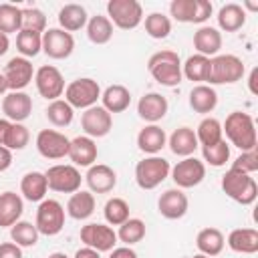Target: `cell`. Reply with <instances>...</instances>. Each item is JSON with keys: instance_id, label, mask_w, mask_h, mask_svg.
Returning a JSON list of instances; mask_svg holds the SVG:
<instances>
[{"instance_id": "obj_31", "label": "cell", "mask_w": 258, "mask_h": 258, "mask_svg": "<svg viewBox=\"0 0 258 258\" xmlns=\"http://www.w3.org/2000/svg\"><path fill=\"white\" fill-rule=\"evenodd\" d=\"M95 212V196L91 191L79 189L67 202V214L73 220H87Z\"/></svg>"}, {"instance_id": "obj_12", "label": "cell", "mask_w": 258, "mask_h": 258, "mask_svg": "<svg viewBox=\"0 0 258 258\" xmlns=\"http://www.w3.org/2000/svg\"><path fill=\"white\" fill-rule=\"evenodd\" d=\"M75 50V38L62 28H48L42 32V52L48 58L62 60L69 58Z\"/></svg>"}, {"instance_id": "obj_16", "label": "cell", "mask_w": 258, "mask_h": 258, "mask_svg": "<svg viewBox=\"0 0 258 258\" xmlns=\"http://www.w3.org/2000/svg\"><path fill=\"white\" fill-rule=\"evenodd\" d=\"M71 139L64 137L60 131L54 129H42L36 135V149L46 159H62L69 155Z\"/></svg>"}, {"instance_id": "obj_29", "label": "cell", "mask_w": 258, "mask_h": 258, "mask_svg": "<svg viewBox=\"0 0 258 258\" xmlns=\"http://www.w3.org/2000/svg\"><path fill=\"white\" fill-rule=\"evenodd\" d=\"M46 189H48V183L44 173L40 171H28L20 179V194L28 202H42L46 196Z\"/></svg>"}, {"instance_id": "obj_5", "label": "cell", "mask_w": 258, "mask_h": 258, "mask_svg": "<svg viewBox=\"0 0 258 258\" xmlns=\"http://www.w3.org/2000/svg\"><path fill=\"white\" fill-rule=\"evenodd\" d=\"M107 18L121 30H133L143 20V6L137 0H109Z\"/></svg>"}, {"instance_id": "obj_39", "label": "cell", "mask_w": 258, "mask_h": 258, "mask_svg": "<svg viewBox=\"0 0 258 258\" xmlns=\"http://www.w3.org/2000/svg\"><path fill=\"white\" fill-rule=\"evenodd\" d=\"M145 238V222L139 218H129L119 226L117 240H121L125 246H133Z\"/></svg>"}, {"instance_id": "obj_25", "label": "cell", "mask_w": 258, "mask_h": 258, "mask_svg": "<svg viewBox=\"0 0 258 258\" xmlns=\"http://www.w3.org/2000/svg\"><path fill=\"white\" fill-rule=\"evenodd\" d=\"M167 143V135L159 125H145L137 133V147L147 155H157Z\"/></svg>"}, {"instance_id": "obj_13", "label": "cell", "mask_w": 258, "mask_h": 258, "mask_svg": "<svg viewBox=\"0 0 258 258\" xmlns=\"http://www.w3.org/2000/svg\"><path fill=\"white\" fill-rule=\"evenodd\" d=\"M34 83H36V91L40 93V97L48 101H56L64 93V77L52 64H42L34 73Z\"/></svg>"}, {"instance_id": "obj_52", "label": "cell", "mask_w": 258, "mask_h": 258, "mask_svg": "<svg viewBox=\"0 0 258 258\" xmlns=\"http://www.w3.org/2000/svg\"><path fill=\"white\" fill-rule=\"evenodd\" d=\"M75 258H101V254H99L97 250L85 246V248H79V250L75 252Z\"/></svg>"}, {"instance_id": "obj_36", "label": "cell", "mask_w": 258, "mask_h": 258, "mask_svg": "<svg viewBox=\"0 0 258 258\" xmlns=\"http://www.w3.org/2000/svg\"><path fill=\"white\" fill-rule=\"evenodd\" d=\"M87 36L93 44H107L113 36V24L107 16L97 14L87 20Z\"/></svg>"}, {"instance_id": "obj_6", "label": "cell", "mask_w": 258, "mask_h": 258, "mask_svg": "<svg viewBox=\"0 0 258 258\" xmlns=\"http://www.w3.org/2000/svg\"><path fill=\"white\" fill-rule=\"evenodd\" d=\"M101 99V87L95 79H75L64 87V101L73 109H89Z\"/></svg>"}, {"instance_id": "obj_15", "label": "cell", "mask_w": 258, "mask_h": 258, "mask_svg": "<svg viewBox=\"0 0 258 258\" xmlns=\"http://www.w3.org/2000/svg\"><path fill=\"white\" fill-rule=\"evenodd\" d=\"M81 127L87 137H105L113 127V117L103 105H93L81 115Z\"/></svg>"}, {"instance_id": "obj_9", "label": "cell", "mask_w": 258, "mask_h": 258, "mask_svg": "<svg viewBox=\"0 0 258 258\" xmlns=\"http://www.w3.org/2000/svg\"><path fill=\"white\" fill-rule=\"evenodd\" d=\"M38 234L44 236H56L64 228V208L56 200H42L36 210V222H34Z\"/></svg>"}, {"instance_id": "obj_19", "label": "cell", "mask_w": 258, "mask_h": 258, "mask_svg": "<svg viewBox=\"0 0 258 258\" xmlns=\"http://www.w3.org/2000/svg\"><path fill=\"white\" fill-rule=\"evenodd\" d=\"M187 196L179 187L165 189L157 200V210L165 220H179L187 214Z\"/></svg>"}, {"instance_id": "obj_57", "label": "cell", "mask_w": 258, "mask_h": 258, "mask_svg": "<svg viewBox=\"0 0 258 258\" xmlns=\"http://www.w3.org/2000/svg\"><path fill=\"white\" fill-rule=\"evenodd\" d=\"M48 258H69V256H67L64 252H52V254H50Z\"/></svg>"}, {"instance_id": "obj_28", "label": "cell", "mask_w": 258, "mask_h": 258, "mask_svg": "<svg viewBox=\"0 0 258 258\" xmlns=\"http://www.w3.org/2000/svg\"><path fill=\"white\" fill-rule=\"evenodd\" d=\"M216 105H218V93L214 91V87H210V85H196L189 91V107L196 113L208 115V113H212L216 109Z\"/></svg>"}, {"instance_id": "obj_37", "label": "cell", "mask_w": 258, "mask_h": 258, "mask_svg": "<svg viewBox=\"0 0 258 258\" xmlns=\"http://www.w3.org/2000/svg\"><path fill=\"white\" fill-rule=\"evenodd\" d=\"M44 113H46V119L54 127H67V125H71L73 123V117H75V109L64 99L50 101Z\"/></svg>"}, {"instance_id": "obj_24", "label": "cell", "mask_w": 258, "mask_h": 258, "mask_svg": "<svg viewBox=\"0 0 258 258\" xmlns=\"http://www.w3.org/2000/svg\"><path fill=\"white\" fill-rule=\"evenodd\" d=\"M167 143H169L171 153H175L179 157H191L196 153V149L200 147L198 137H196V131L191 127H179V129H175L169 135Z\"/></svg>"}, {"instance_id": "obj_10", "label": "cell", "mask_w": 258, "mask_h": 258, "mask_svg": "<svg viewBox=\"0 0 258 258\" xmlns=\"http://www.w3.org/2000/svg\"><path fill=\"white\" fill-rule=\"evenodd\" d=\"M212 12L214 6L208 0H171L169 4V14L177 22L202 24L212 16Z\"/></svg>"}, {"instance_id": "obj_53", "label": "cell", "mask_w": 258, "mask_h": 258, "mask_svg": "<svg viewBox=\"0 0 258 258\" xmlns=\"http://www.w3.org/2000/svg\"><path fill=\"white\" fill-rule=\"evenodd\" d=\"M10 125H12V121H8V119H0V145H2V147H4V143H6Z\"/></svg>"}, {"instance_id": "obj_4", "label": "cell", "mask_w": 258, "mask_h": 258, "mask_svg": "<svg viewBox=\"0 0 258 258\" xmlns=\"http://www.w3.org/2000/svg\"><path fill=\"white\" fill-rule=\"evenodd\" d=\"M244 62L236 54H216L210 58V87L212 85H234L244 77Z\"/></svg>"}, {"instance_id": "obj_17", "label": "cell", "mask_w": 258, "mask_h": 258, "mask_svg": "<svg viewBox=\"0 0 258 258\" xmlns=\"http://www.w3.org/2000/svg\"><path fill=\"white\" fill-rule=\"evenodd\" d=\"M4 79L8 85V91H22L24 87L30 85L32 77H34V69L32 62L24 56H12L6 67H4Z\"/></svg>"}, {"instance_id": "obj_43", "label": "cell", "mask_w": 258, "mask_h": 258, "mask_svg": "<svg viewBox=\"0 0 258 258\" xmlns=\"http://www.w3.org/2000/svg\"><path fill=\"white\" fill-rule=\"evenodd\" d=\"M103 214L109 226H121L123 222L129 220V204L123 198H111L107 200Z\"/></svg>"}, {"instance_id": "obj_26", "label": "cell", "mask_w": 258, "mask_h": 258, "mask_svg": "<svg viewBox=\"0 0 258 258\" xmlns=\"http://www.w3.org/2000/svg\"><path fill=\"white\" fill-rule=\"evenodd\" d=\"M22 210L24 204L18 194L14 191L0 194V228H12L22 216Z\"/></svg>"}, {"instance_id": "obj_44", "label": "cell", "mask_w": 258, "mask_h": 258, "mask_svg": "<svg viewBox=\"0 0 258 258\" xmlns=\"http://www.w3.org/2000/svg\"><path fill=\"white\" fill-rule=\"evenodd\" d=\"M20 22H22V8L14 4H0V32L2 34L20 32Z\"/></svg>"}, {"instance_id": "obj_2", "label": "cell", "mask_w": 258, "mask_h": 258, "mask_svg": "<svg viewBox=\"0 0 258 258\" xmlns=\"http://www.w3.org/2000/svg\"><path fill=\"white\" fill-rule=\"evenodd\" d=\"M149 75L163 87H177L183 79L181 75V60L173 50H157L147 60Z\"/></svg>"}, {"instance_id": "obj_20", "label": "cell", "mask_w": 258, "mask_h": 258, "mask_svg": "<svg viewBox=\"0 0 258 258\" xmlns=\"http://www.w3.org/2000/svg\"><path fill=\"white\" fill-rule=\"evenodd\" d=\"M99 149L95 139L87 137V135H79L75 139H71V147H69V159L73 161L75 167H91L97 161Z\"/></svg>"}, {"instance_id": "obj_34", "label": "cell", "mask_w": 258, "mask_h": 258, "mask_svg": "<svg viewBox=\"0 0 258 258\" xmlns=\"http://www.w3.org/2000/svg\"><path fill=\"white\" fill-rule=\"evenodd\" d=\"M87 20H89L87 10L81 4H64L58 10V24L67 32L81 30L83 26H87Z\"/></svg>"}, {"instance_id": "obj_14", "label": "cell", "mask_w": 258, "mask_h": 258, "mask_svg": "<svg viewBox=\"0 0 258 258\" xmlns=\"http://www.w3.org/2000/svg\"><path fill=\"white\" fill-rule=\"evenodd\" d=\"M81 242L99 254L111 252L117 244V232L107 224H87L81 228Z\"/></svg>"}, {"instance_id": "obj_1", "label": "cell", "mask_w": 258, "mask_h": 258, "mask_svg": "<svg viewBox=\"0 0 258 258\" xmlns=\"http://www.w3.org/2000/svg\"><path fill=\"white\" fill-rule=\"evenodd\" d=\"M222 133H226L228 141L242 151L256 149V125L254 119L244 111H232L222 125Z\"/></svg>"}, {"instance_id": "obj_59", "label": "cell", "mask_w": 258, "mask_h": 258, "mask_svg": "<svg viewBox=\"0 0 258 258\" xmlns=\"http://www.w3.org/2000/svg\"><path fill=\"white\" fill-rule=\"evenodd\" d=\"M191 258H208V256H204V254H194Z\"/></svg>"}, {"instance_id": "obj_55", "label": "cell", "mask_w": 258, "mask_h": 258, "mask_svg": "<svg viewBox=\"0 0 258 258\" xmlns=\"http://www.w3.org/2000/svg\"><path fill=\"white\" fill-rule=\"evenodd\" d=\"M8 46H10V40H8V34H2V32H0V56L8 52Z\"/></svg>"}, {"instance_id": "obj_41", "label": "cell", "mask_w": 258, "mask_h": 258, "mask_svg": "<svg viewBox=\"0 0 258 258\" xmlns=\"http://www.w3.org/2000/svg\"><path fill=\"white\" fill-rule=\"evenodd\" d=\"M145 32L155 38V40H161V38H167L169 32H171V20L169 16L161 14V12H151L145 16Z\"/></svg>"}, {"instance_id": "obj_18", "label": "cell", "mask_w": 258, "mask_h": 258, "mask_svg": "<svg viewBox=\"0 0 258 258\" xmlns=\"http://www.w3.org/2000/svg\"><path fill=\"white\" fill-rule=\"evenodd\" d=\"M2 113L12 123H22L32 113V99L24 91H10L2 99Z\"/></svg>"}, {"instance_id": "obj_23", "label": "cell", "mask_w": 258, "mask_h": 258, "mask_svg": "<svg viewBox=\"0 0 258 258\" xmlns=\"http://www.w3.org/2000/svg\"><path fill=\"white\" fill-rule=\"evenodd\" d=\"M194 48L198 50V54L204 56H216L222 48V32L214 26H200L194 32Z\"/></svg>"}, {"instance_id": "obj_54", "label": "cell", "mask_w": 258, "mask_h": 258, "mask_svg": "<svg viewBox=\"0 0 258 258\" xmlns=\"http://www.w3.org/2000/svg\"><path fill=\"white\" fill-rule=\"evenodd\" d=\"M256 81H258V69L254 67V69L250 71V77H248V89H250V93H252V95H258Z\"/></svg>"}, {"instance_id": "obj_50", "label": "cell", "mask_w": 258, "mask_h": 258, "mask_svg": "<svg viewBox=\"0 0 258 258\" xmlns=\"http://www.w3.org/2000/svg\"><path fill=\"white\" fill-rule=\"evenodd\" d=\"M109 258H137V252L131 246H121V248H113Z\"/></svg>"}, {"instance_id": "obj_21", "label": "cell", "mask_w": 258, "mask_h": 258, "mask_svg": "<svg viewBox=\"0 0 258 258\" xmlns=\"http://www.w3.org/2000/svg\"><path fill=\"white\" fill-rule=\"evenodd\" d=\"M91 194H109L117 185V173L105 163H93L85 175Z\"/></svg>"}, {"instance_id": "obj_56", "label": "cell", "mask_w": 258, "mask_h": 258, "mask_svg": "<svg viewBox=\"0 0 258 258\" xmlns=\"http://www.w3.org/2000/svg\"><path fill=\"white\" fill-rule=\"evenodd\" d=\"M6 91H8V85H6V79H4V75L0 73V97H2Z\"/></svg>"}, {"instance_id": "obj_33", "label": "cell", "mask_w": 258, "mask_h": 258, "mask_svg": "<svg viewBox=\"0 0 258 258\" xmlns=\"http://www.w3.org/2000/svg\"><path fill=\"white\" fill-rule=\"evenodd\" d=\"M101 101L109 113H121L131 105V93L123 85H109L101 93Z\"/></svg>"}, {"instance_id": "obj_30", "label": "cell", "mask_w": 258, "mask_h": 258, "mask_svg": "<svg viewBox=\"0 0 258 258\" xmlns=\"http://www.w3.org/2000/svg\"><path fill=\"white\" fill-rule=\"evenodd\" d=\"M218 26L224 30V32H236L240 30L244 24H246V12L240 4L236 2H230V4H224L220 10H218Z\"/></svg>"}, {"instance_id": "obj_45", "label": "cell", "mask_w": 258, "mask_h": 258, "mask_svg": "<svg viewBox=\"0 0 258 258\" xmlns=\"http://www.w3.org/2000/svg\"><path fill=\"white\" fill-rule=\"evenodd\" d=\"M202 155H204L206 163H210L214 167H222L230 159V145L226 143V139H222V141H218L214 145H204L202 147Z\"/></svg>"}, {"instance_id": "obj_27", "label": "cell", "mask_w": 258, "mask_h": 258, "mask_svg": "<svg viewBox=\"0 0 258 258\" xmlns=\"http://www.w3.org/2000/svg\"><path fill=\"white\" fill-rule=\"evenodd\" d=\"M230 250L238 254H254L258 252V230L254 228H236L228 234Z\"/></svg>"}, {"instance_id": "obj_42", "label": "cell", "mask_w": 258, "mask_h": 258, "mask_svg": "<svg viewBox=\"0 0 258 258\" xmlns=\"http://www.w3.org/2000/svg\"><path fill=\"white\" fill-rule=\"evenodd\" d=\"M16 48L24 58L36 56L42 50V34L30 32V30H20L16 34Z\"/></svg>"}, {"instance_id": "obj_46", "label": "cell", "mask_w": 258, "mask_h": 258, "mask_svg": "<svg viewBox=\"0 0 258 258\" xmlns=\"http://www.w3.org/2000/svg\"><path fill=\"white\" fill-rule=\"evenodd\" d=\"M20 30H30L42 34L46 30V16L38 8H22V22Z\"/></svg>"}, {"instance_id": "obj_47", "label": "cell", "mask_w": 258, "mask_h": 258, "mask_svg": "<svg viewBox=\"0 0 258 258\" xmlns=\"http://www.w3.org/2000/svg\"><path fill=\"white\" fill-rule=\"evenodd\" d=\"M28 141H30L28 129H26L22 123H12L4 147H8L10 151H20V149H24V147L28 145Z\"/></svg>"}, {"instance_id": "obj_51", "label": "cell", "mask_w": 258, "mask_h": 258, "mask_svg": "<svg viewBox=\"0 0 258 258\" xmlns=\"http://www.w3.org/2000/svg\"><path fill=\"white\" fill-rule=\"evenodd\" d=\"M10 165H12V151L8 147H2L0 145V173L6 171Z\"/></svg>"}, {"instance_id": "obj_58", "label": "cell", "mask_w": 258, "mask_h": 258, "mask_svg": "<svg viewBox=\"0 0 258 258\" xmlns=\"http://www.w3.org/2000/svg\"><path fill=\"white\" fill-rule=\"evenodd\" d=\"M246 8H250V10H258V6H256V4H250V2H246Z\"/></svg>"}, {"instance_id": "obj_11", "label": "cell", "mask_w": 258, "mask_h": 258, "mask_svg": "<svg viewBox=\"0 0 258 258\" xmlns=\"http://www.w3.org/2000/svg\"><path fill=\"white\" fill-rule=\"evenodd\" d=\"M171 179L179 189L196 187L206 177V163L198 157H183L171 167Z\"/></svg>"}, {"instance_id": "obj_8", "label": "cell", "mask_w": 258, "mask_h": 258, "mask_svg": "<svg viewBox=\"0 0 258 258\" xmlns=\"http://www.w3.org/2000/svg\"><path fill=\"white\" fill-rule=\"evenodd\" d=\"M48 189L58 194H75L81 189V171L71 163H56L44 171Z\"/></svg>"}, {"instance_id": "obj_32", "label": "cell", "mask_w": 258, "mask_h": 258, "mask_svg": "<svg viewBox=\"0 0 258 258\" xmlns=\"http://www.w3.org/2000/svg\"><path fill=\"white\" fill-rule=\"evenodd\" d=\"M224 244H226L224 234L218 228H204L196 236V246H198L200 254H204L208 258L218 256L224 250Z\"/></svg>"}, {"instance_id": "obj_22", "label": "cell", "mask_w": 258, "mask_h": 258, "mask_svg": "<svg viewBox=\"0 0 258 258\" xmlns=\"http://www.w3.org/2000/svg\"><path fill=\"white\" fill-rule=\"evenodd\" d=\"M167 107L169 105H167V99L163 95H159V93H145L139 99V103H137V115L143 121L155 125L157 121H161L165 117Z\"/></svg>"}, {"instance_id": "obj_38", "label": "cell", "mask_w": 258, "mask_h": 258, "mask_svg": "<svg viewBox=\"0 0 258 258\" xmlns=\"http://www.w3.org/2000/svg\"><path fill=\"white\" fill-rule=\"evenodd\" d=\"M222 123L216 119V117H206L200 121L198 129H196V137H198V143L204 147V145H214L218 141H222Z\"/></svg>"}, {"instance_id": "obj_49", "label": "cell", "mask_w": 258, "mask_h": 258, "mask_svg": "<svg viewBox=\"0 0 258 258\" xmlns=\"http://www.w3.org/2000/svg\"><path fill=\"white\" fill-rule=\"evenodd\" d=\"M0 258H22V248L14 242L0 244Z\"/></svg>"}, {"instance_id": "obj_48", "label": "cell", "mask_w": 258, "mask_h": 258, "mask_svg": "<svg viewBox=\"0 0 258 258\" xmlns=\"http://www.w3.org/2000/svg\"><path fill=\"white\" fill-rule=\"evenodd\" d=\"M232 167L234 169H240L244 173H254L258 171V153L256 149H250V151H242L234 161H232Z\"/></svg>"}, {"instance_id": "obj_35", "label": "cell", "mask_w": 258, "mask_h": 258, "mask_svg": "<svg viewBox=\"0 0 258 258\" xmlns=\"http://www.w3.org/2000/svg\"><path fill=\"white\" fill-rule=\"evenodd\" d=\"M181 75L187 81L206 85L210 79V58L204 54H191L187 56V60L181 64Z\"/></svg>"}, {"instance_id": "obj_40", "label": "cell", "mask_w": 258, "mask_h": 258, "mask_svg": "<svg viewBox=\"0 0 258 258\" xmlns=\"http://www.w3.org/2000/svg\"><path fill=\"white\" fill-rule=\"evenodd\" d=\"M10 238H12V242L14 244H18L20 248H30V246H34L36 242H38V230H36V226L34 224H30V222H16L12 228H10Z\"/></svg>"}, {"instance_id": "obj_7", "label": "cell", "mask_w": 258, "mask_h": 258, "mask_svg": "<svg viewBox=\"0 0 258 258\" xmlns=\"http://www.w3.org/2000/svg\"><path fill=\"white\" fill-rule=\"evenodd\" d=\"M171 171L167 159L159 155H149L135 165V181L141 189H155Z\"/></svg>"}, {"instance_id": "obj_3", "label": "cell", "mask_w": 258, "mask_h": 258, "mask_svg": "<svg viewBox=\"0 0 258 258\" xmlns=\"http://www.w3.org/2000/svg\"><path fill=\"white\" fill-rule=\"evenodd\" d=\"M222 189L228 198H232L234 202L242 204V206H250L256 202L258 198V185L256 179L250 173H244L240 169L230 167L224 177H222Z\"/></svg>"}]
</instances>
